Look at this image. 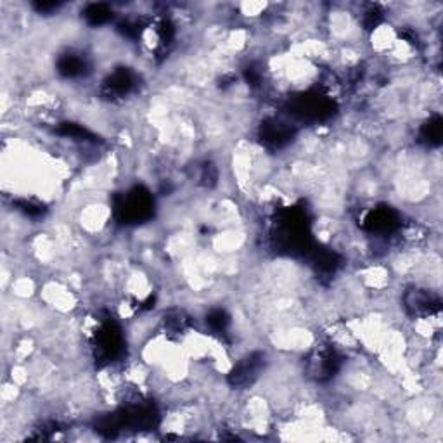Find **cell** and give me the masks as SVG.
<instances>
[{
  "label": "cell",
  "mask_w": 443,
  "mask_h": 443,
  "mask_svg": "<svg viewBox=\"0 0 443 443\" xmlns=\"http://www.w3.org/2000/svg\"><path fill=\"white\" fill-rule=\"evenodd\" d=\"M120 217L127 222H139L149 218L153 213V200L145 191L135 189L128 196H125L117 206Z\"/></svg>",
  "instance_id": "cell-1"
},
{
  "label": "cell",
  "mask_w": 443,
  "mask_h": 443,
  "mask_svg": "<svg viewBox=\"0 0 443 443\" xmlns=\"http://www.w3.org/2000/svg\"><path fill=\"white\" fill-rule=\"evenodd\" d=\"M405 307H407L409 312H412L414 315L426 317L440 312V300L436 298L435 294L428 293V291L412 289L409 291L407 296H405Z\"/></svg>",
  "instance_id": "cell-2"
},
{
  "label": "cell",
  "mask_w": 443,
  "mask_h": 443,
  "mask_svg": "<svg viewBox=\"0 0 443 443\" xmlns=\"http://www.w3.org/2000/svg\"><path fill=\"white\" fill-rule=\"evenodd\" d=\"M263 366V355L262 353H253L248 359H244L243 362H239L236 366V369L230 374V383L234 386H246L251 385L254 381V378L258 376L260 369Z\"/></svg>",
  "instance_id": "cell-3"
},
{
  "label": "cell",
  "mask_w": 443,
  "mask_h": 443,
  "mask_svg": "<svg viewBox=\"0 0 443 443\" xmlns=\"http://www.w3.org/2000/svg\"><path fill=\"white\" fill-rule=\"evenodd\" d=\"M121 346V336L118 333V329L111 324L104 326L101 329V333L97 335V352L104 357L106 360L113 359Z\"/></svg>",
  "instance_id": "cell-4"
},
{
  "label": "cell",
  "mask_w": 443,
  "mask_h": 443,
  "mask_svg": "<svg viewBox=\"0 0 443 443\" xmlns=\"http://www.w3.org/2000/svg\"><path fill=\"white\" fill-rule=\"evenodd\" d=\"M367 227L372 232H392L398 227V217L390 208H379V210L371 211V215L367 217Z\"/></svg>",
  "instance_id": "cell-5"
},
{
  "label": "cell",
  "mask_w": 443,
  "mask_h": 443,
  "mask_svg": "<svg viewBox=\"0 0 443 443\" xmlns=\"http://www.w3.org/2000/svg\"><path fill=\"white\" fill-rule=\"evenodd\" d=\"M338 357L335 352L331 350H324L315 355V359L310 363V371L315 376L317 379H327L331 376H335V372L338 371Z\"/></svg>",
  "instance_id": "cell-6"
},
{
  "label": "cell",
  "mask_w": 443,
  "mask_h": 443,
  "mask_svg": "<svg viewBox=\"0 0 443 443\" xmlns=\"http://www.w3.org/2000/svg\"><path fill=\"white\" fill-rule=\"evenodd\" d=\"M132 85H134V80H132L130 73L125 71V69H120V71H115L111 77H109V80L106 82V91H108V94L111 95H123L127 94L128 91L132 88Z\"/></svg>",
  "instance_id": "cell-7"
},
{
  "label": "cell",
  "mask_w": 443,
  "mask_h": 443,
  "mask_svg": "<svg viewBox=\"0 0 443 443\" xmlns=\"http://www.w3.org/2000/svg\"><path fill=\"white\" fill-rule=\"evenodd\" d=\"M263 139L265 142L272 145H283L284 142L289 141L291 137V128L286 127V123H280V121H270L263 127Z\"/></svg>",
  "instance_id": "cell-8"
},
{
  "label": "cell",
  "mask_w": 443,
  "mask_h": 443,
  "mask_svg": "<svg viewBox=\"0 0 443 443\" xmlns=\"http://www.w3.org/2000/svg\"><path fill=\"white\" fill-rule=\"evenodd\" d=\"M59 71L64 75V77H78L85 71V61L78 56H64V58L59 61Z\"/></svg>",
  "instance_id": "cell-9"
},
{
  "label": "cell",
  "mask_w": 443,
  "mask_h": 443,
  "mask_svg": "<svg viewBox=\"0 0 443 443\" xmlns=\"http://www.w3.org/2000/svg\"><path fill=\"white\" fill-rule=\"evenodd\" d=\"M85 18L92 25H102V23L111 19V11L104 4H92L85 9Z\"/></svg>",
  "instance_id": "cell-10"
},
{
  "label": "cell",
  "mask_w": 443,
  "mask_h": 443,
  "mask_svg": "<svg viewBox=\"0 0 443 443\" xmlns=\"http://www.w3.org/2000/svg\"><path fill=\"white\" fill-rule=\"evenodd\" d=\"M422 135H424V139L429 144H440V139H442V120L438 117L429 120V123L422 130Z\"/></svg>",
  "instance_id": "cell-11"
},
{
  "label": "cell",
  "mask_w": 443,
  "mask_h": 443,
  "mask_svg": "<svg viewBox=\"0 0 443 443\" xmlns=\"http://www.w3.org/2000/svg\"><path fill=\"white\" fill-rule=\"evenodd\" d=\"M206 322L210 324L211 329L226 331L227 324H229V317H227V313L224 312V310H213V312L208 315Z\"/></svg>",
  "instance_id": "cell-12"
}]
</instances>
